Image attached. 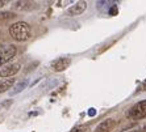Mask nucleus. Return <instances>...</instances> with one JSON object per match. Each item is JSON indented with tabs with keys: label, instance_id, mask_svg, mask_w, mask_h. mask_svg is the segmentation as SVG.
<instances>
[{
	"label": "nucleus",
	"instance_id": "6",
	"mask_svg": "<svg viewBox=\"0 0 146 132\" xmlns=\"http://www.w3.org/2000/svg\"><path fill=\"white\" fill-rule=\"evenodd\" d=\"M86 8H87V3L86 1H78V3H75L72 7H70L67 9V16H79V14H82L83 12L86 10Z\"/></svg>",
	"mask_w": 146,
	"mask_h": 132
},
{
	"label": "nucleus",
	"instance_id": "8",
	"mask_svg": "<svg viewBox=\"0 0 146 132\" xmlns=\"http://www.w3.org/2000/svg\"><path fill=\"white\" fill-rule=\"evenodd\" d=\"M15 84V78L11 77V78H3L0 80V93H4L7 91L9 88H12Z\"/></svg>",
	"mask_w": 146,
	"mask_h": 132
},
{
	"label": "nucleus",
	"instance_id": "14",
	"mask_svg": "<svg viewBox=\"0 0 146 132\" xmlns=\"http://www.w3.org/2000/svg\"><path fill=\"white\" fill-rule=\"evenodd\" d=\"M136 132H146V125L142 127V128H139V129H136Z\"/></svg>",
	"mask_w": 146,
	"mask_h": 132
},
{
	"label": "nucleus",
	"instance_id": "13",
	"mask_svg": "<svg viewBox=\"0 0 146 132\" xmlns=\"http://www.w3.org/2000/svg\"><path fill=\"white\" fill-rule=\"evenodd\" d=\"M141 118H146V110H143L142 112H141V115H139V119Z\"/></svg>",
	"mask_w": 146,
	"mask_h": 132
},
{
	"label": "nucleus",
	"instance_id": "15",
	"mask_svg": "<svg viewBox=\"0 0 146 132\" xmlns=\"http://www.w3.org/2000/svg\"><path fill=\"white\" fill-rule=\"evenodd\" d=\"M4 4H5V1H0V7H3Z\"/></svg>",
	"mask_w": 146,
	"mask_h": 132
},
{
	"label": "nucleus",
	"instance_id": "4",
	"mask_svg": "<svg viewBox=\"0 0 146 132\" xmlns=\"http://www.w3.org/2000/svg\"><path fill=\"white\" fill-rule=\"evenodd\" d=\"M70 64H71V59L70 58H58L51 61L50 67L54 72H62L65 69H67L70 67Z\"/></svg>",
	"mask_w": 146,
	"mask_h": 132
},
{
	"label": "nucleus",
	"instance_id": "3",
	"mask_svg": "<svg viewBox=\"0 0 146 132\" xmlns=\"http://www.w3.org/2000/svg\"><path fill=\"white\" fill-rule=\"evenodd\" d=\"M16 54H17V48L15 47V46H7V47H4V50L1 51V54H0V67L8 64V63L16 56Z\"/></svg>",
	"mask_w": 146,
	"mask_h": 132
},
{
	"label": "nucleus",
	"instance_id": "2",
	"mask_svg": "<svg viewBox=\"0 0 146 132\" xmlns=\"http://www.w3.org/2000/svg\"><path fill=\"white\" fill-rule=\"evenodd\" d=\"M21 69V64L20 63H8L5 65L0 67V77L3 78H11L12 76L17 73Z\"/></svg>",
	"mask_w": 146,
	"mask_h": 132
},
{
	"label": "nucleus",
	"instance_id": "10",
	"mask_svg": "<svg viewBox=\"0 0 146 132\" xmlns=\"http://www.w3.org/2000/svg\"><path fill=\"white\" fill-rule=\"evenodd\" d=\"M28 1H16L15 3V8H17V9H27L28 8Z\"/></svg>",
	"mask_w": 146,
	"mask_h": 132
},
{
	"label": "nucleus",
	"instance_id": "12",
	"mask_svg": "<svg viewBox=\"0 0 146 132\" xmlns=\"http://www.w3.org/2000/svg\"><path fill=\"white\" fill-rule=\"evenodd\" d=\"M70 132H83V128H79V127H76V128L70 129Z\"/></svg>",
	"mask_w": 146,
	"mask_h": 132
},
{
	"label": "nucleus",
	"instance_id": "7",
	"mask_svg": "<svg viewBox=\"0 0 146 132\" xmlns=\"http://www.w3.org/2000/svg\"><path fill=\"white\" fill-rule=\"evenodd\" d=\"M113 125H115V120L113 119H106V120H103L96 127V132H108L109 129L113 128Z\"/></svg>",
	"mask_w": 146,
	"mask_h": 132
},
{
	"label": "nucleus",
	"instance_id": "11",
	"mask_svg": "<svg viewBox=\"0 0 146 132\" xmlns=\"http://www.w3.org/2000/svg\"><path fill=\"white\" fill-rule=\"evenodd\" d=\"M12 103H13V101H12V99H8V101H4L3 103H1V105H0V108H8L11 105H12Z\"/></svg>",
	"mask_w": 146,
	"mask_h": 132
},
{
	"label": "nucleus",
	"instance_id": "1",
	"mask_svg": "<svg viewBox=\"0 0 146 132\" xmlns=\"http://www.w3.org/2000/svg\"><path fill=\"white\" fill-rule=\"evenodd\" d=\"M9 35L17 42H25L31 38L32 27L25 21H17L9 26Z\"/></svg>",
	"mask_w": 146,
	"mask_h": 132
},
{
	"label": "nucleus",
	"instance_id": "16",
	"mask_svg": "<svg viewBox=\"0 0 146 132\" xmlns=\"http://www.w3.org/2000/svg\"><path fill=\"white\" fill-rule=\"evenodd\" d=\"M4 50V47H3V46H0V54H1V51H3Z\"/></svg>",
	"mask_w": 146,
	"mask_h": 132
},
{
	"label": "nucleus",
	"instance_id": "5",
	"mask_svg": "<svg viewBox=\"0 0 146 132\" xmlns=\"http://www.w3.org/2000/svg\"><path fill=\"white\" fill-rule=\"evenodd\" d=\"M143 110H146V99L139 101L138 103H136V105L133 106L129 110V112H128V116L133 118V119H139V115H141V112H142Z\"/></svg>",
	"mask_w": 146,
	"mask_h": 132
},
{
	"label": "nucleus",
	"instance_id": "9",
	"mask_svg": "<svg viewBox=\"0 0 146 132\" xmlns=\"http://www.w3.org/2000/svg\"><path fill=\"white\" fill-rule=\"evenodd\" d=\"M27 86H28V81H27V80H23V81H20L19 84L16 85V86H15L13 89H12V90L9 91V95L19 94V93H21V91L24 90V89L27 88Z\"/></svg>",
	"mask_w": 146,
	"mask_h": 132
}]
</instances>
